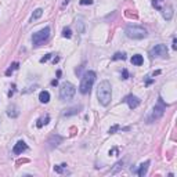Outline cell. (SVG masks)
Wrapping results in <instances>:
<instances>
[{"label": "cell", "mask_w": 177, "mask_h": 177, "mask_svg": "<svg viewBox=\"0 0 177 177\" xmlns=\"http://www.w3.org/2000/svg\"><path fill=\"white\" fill-rule=\"evenodd\" d=\"M97 98L102 107H107L112 98V86L108 80H102L97 87Z\"/></svg>", "instance_id": "6da1fadb"}, {"label": "cell", "mask_w": 177, "mask_h": 177, "mask_svg": "<svg viewBox=\"0 0 177 177\" xmlns=\"http://www.w3.org/2000/svg\"><path fill=\"white\" fill-rule=\"evenodd\" d=\"M94 82H96V72L94 71H87L83 75V77H82V82H80V86H79V92L82 94H89L93 85H94Z\"/></svg>", "instance_id": "7a4b0ae2"}, {"label": "cell", "mask_w": 177, "mask_h": 177, "mask_svg": "<svg viewBox=\"0 0 177 177\" xmlns=\"http://www.w3.org/2000/svg\"><path fill=\"white\" fill-rule=\"evenodd\" d=\"M126 36L130 39H136V40H139V39H144L147 36V31L145 28H143V26H139V25H129L126 29Z\"/></svg>", "instance_id": "3957f363"}, {"label": "cell", "mask_w": 177, "mask_h": 177, "mask_svg": "<svg viewBox=\"0 0 177 177\" xmlns=\"http://www.w3.org/2000/svg\"><path fill=\"white\" fill-rule=\"evenodd\" d=\"M75 93H76V87L69 82H65L60 89V98L61 101H71L72 97L75 96Z\"/></svg>", "instance_id": "277c9868"}, {"label": "cell", "mask_w": 177, "mask_h": 177, "mask_svg": "<svg viewBox=\"0 0 177 177\" xmlns=\"http://www.w3.org/2000/svg\"><path fill=\"white\" fill-rule=\"evenodd\" d=\"M48 36H50V26H46V28H43L42 31L33 33V36H32V43H33V46H40L42 43H44L47 39H48Z\"/></svg>", "instance_id": "5b68a950"}, {"label": "cell", "mask_w": 177, "mask_h": 177, "mask_svg": "<svg viewBox=\"0 0 177 177\" xmlns=\"http://www.w3.org/2000/svg\"><path fill=\"white\" fill-rule=\"evenodd\" d=\"M165 109H166V107H165V102L159 98V104L158 105H155L154 111H152V114H151V116L148 118V122L149 123H152L154 120H158L159 118H162V115L165 114Z\"/></svg>", "instance_id": "8992f818"}, {"label": "cell", "mask_w": 177, "mask_h": 177, "mask_svg": "<svg viewBox=\"0 0 177 177\" xmlns=\"http://www.w3.org/2000/svg\"><path fill=\"white\" fill-rule=\"evenodd\" d=\"M149 55L156 57V58H166L168 57V47H166V44H156L149 50Z\"/></svg>", "instance_id": "52a82bcc"}, {"label": "cell", "mask_w": 177, "mask_h": 177, "mask_svg": "<svg viewBox=\"0 0 177 177\" xmlns=\"http://www.w3.org/2000/svg\"><path fill=\"white\" fill-rule=\"evenodd\" d=\"M123 101L127 104V105H129V108H130V109H134V108H137L140 105V98H139V97H136V96H133V94L126 96Z\"/></svg>", "instance_id": "ba28073f"}, {"label": "cell", "mask_w": 177, "mask_h": 177, "mask_svg": "<svg viewBox=\"0 0 177 177\" xmlns=\"http://www.w3.org/2000/svg\"><path fill=\"white\" fill-rule=\"evenodd\" d=\"M61 143H62V137L61 136H58V134H53L50 139L47 140V145H48V148H55V147L60 145Z\"/></svg>", "instance_id": "9c48e42d"}, {"label": "cell", "mask_w": 177, "mask_h": 177, "mask_svg": "<svg viewBox=\"0 0 177 177\" xmlns=\"http://www.w3.org/2000/svg\"><path fill=\"white\" fill-rule=\"evenodd\" d=\"M28 149V145L25 144V141H18L15 145H14V148H13V152L15 155H20L22 154V152H25Z\"/></svg>", "instance_id": "30bf717a"}, {"label": "cell", "mask_w": 177, "mask_h": 177, "mask_svg": "<svg viewBox=\"0 0 177 177\" xmlns=\"http://www.w3.org/2000/svg\"><path fill=\"white\" fill-rule=\"evenodd\" d=\"M131 64L133 65H137V67H140V65H143L144 64V58H143V55H140V54H136V55H133L131 57Z\"/></svg>", "instance_id": "8fae6325"}, {"label": "cell", "mask_w": 177, "mask_h": 177, "mask_svg": "<svg viewBox=\"0 0 177 177\" xmlns=\"http://www.w3.org/2000/svg\"><path fill=\"white\" fill-rule=\"evenodd\" d=\"M149 163L151 162L149 161H147L145 163H143L141 166H140V169H139V172H137V174H139L140 177H144L147 174V172H148V166H149Z\"/></svg>", "instance_id": "7c38bea8"}, {"label": "cell", "mask_w": 177, "mask_h": 177, "mask_svg": "<svg viewBox=\"0 0 177 177\" xmlns=\"http://www.w3.org/2000/svg\"><path fill=\"white\" fill-rule=\"evenodd\" d=\"M161 11H162V14H163V18H165L166 21H170V20H172V17H173V8L172 7H168V10L163 7Z\"/></svg>", "instance_id": "4fadbf2b"}, {"label": "cell", "mask_w": 177, "mask_h": 177, "mask_svg": "<svg viewBox=\"0 0 177 177\" xmlns=\"http://www.w3.org/2000/svg\"><path fill=\"white\" fill-rule=\"evenodd\" d=\"M39 100H40L42 104H47V102L50 101V93L46 92V90L40 92V94H39Z\"/></svg>", "instance_id": "5bb4252c"}, {"label": "cell", "mask_w": 177, "mask_h": 177, "mask_svg": "<svg viewBox=\"0 0 177 177\" xmlns=\"http://www.w3.org/2000/svg\"><path fill=\"white\" fill-rule=\"evenodd\" d=\"M82 109V107H73V108H69V109H65L64 112H62V115L64 116H71V115H76L79 114V111Z\"/></svg>", "instance_id": "9a60e30c"}, {"label": "cell", "mask_w": 177, "mask_h": 177, "mask_svg": "<svg viewBox=\"0 0 177 177\" xmlns=\"http://www.w3.org/2000/svg\"><path fill=\"white\" fill-rule=\"evenodd\" d=\"M7 115L10 116V118H17V116L20 115V112L17 111L15 105H10V107L7 108Z\"/></svg>", "instance_id": "2e32d148"}, {"label": "cell", "mask_w": 177, "mask_h": 177, "mask_svg": "<svg viewBox=\"0 0 177 177\" xmlns=\"http://www.w3.org/2000/svg\"><path fill=\"white\" fill-rule=\"evenodd\" d=\"M42 15H43V8H36V10L33 11V14H32V21L39 20Z\"/></svg>", "instance_id": "e0dca14e"}, {"label": "cell", "mask_w": 177, "mask_h": 177, "mask_svg": "<svg viewBox=\"0 0 177 177\" xmlns=\"http://www.w3.org/2000/svg\"><path fill=\"white\" fill-rule=\"evenodd\" d=\"M48 120H50V116H48V115L40 118V119L38 120V127H42L43 125H47V123H48Z\"/></svg>", "instance_id": "ac0fdd59"}, {"label": "cell", "mask_w": 177, "mask_h": 177, "mask_svg": "<svg viewBox=\"0 0 177 177\" xmlns=\"http://www.w3.org/2000/svg\"><path fill=\"white\" fill-rule=\"evenodd\" d=\"M165 3V0H152V6L158 10H162V4Z\"/></svg>", "instance_id": "d6986e66"}, {"label": "cell", "mask_w": 177, "mask_h": 177, "mask_svg": "<svg viewBox=\"0 0 177 177\" xmlns=\"http://www.w3.org/2000/svg\"><path fill=\"white\" fill-rule=\"evenodd\" d=\"M122 168H123V161L118 162V163L115 165V169H112V172H111V173H112V174H115L116 172H118V170H120Z\"/></svg>", "instance_id": "ffe728a7"}, {"label": "cell", "mask_w": 177, "mask_h": 177, "mask_svg": "<svg viewBox=\"0 0 177 177\" xmlns=\"http://www.w3.org/2000/svg\"><path fill=\"white\" fill-rule=\"evenodd\" d=\"M17 68H18V62H14V64H13V65H11L7 71H6V75H7V76H8V75H11V73H13V71L17 69Z\"/></svg>", "instance_id": "44dd1931"}, {"label": "cell", "mask_w": 177, "mask_h": 177, "mask_svg": "<svg viewBox=\"0 0 177 177\" xmlns=\"http://www.w3.org/2000/svg\"><path fill=\"white\" fill-rule=\"evenodd\" d=\"M62 36H64V38H67V39L72 38V32H71L69 28H65V29L62 31Z\"/></svg>", "instance_id": "7402d4cb"}, {"label": "cell", "mask_w": 177, "mask_h": 177, "mask_svg": "<svg viewBox=\"0 0 177 177\" xmlns=\"http://www.w3.org/2000/svg\"><path fill=\"white\" fill-rule=\"evenodd\" d=\"M65 168H67V165H55V166H54V172H57V173H62Z\"/></svg>", "instance_id": "603a6c76"}, {"label": "cell", "mask_w": 177, "mask_h": 177, "mask_svg": "<svg viewBox=\"0 0 177 177\" xmlns=\"http://www.w3.org/2000/svg\"><path fill=\"white\" fill-rule=\"evenodd\" d=\"M112 60H126V54L125 53H116L114 57H112Z\"/></svg>", "instance_id": "cb8c5ba5"}, {"label": "cell", "mask_w": 177, "mask_h": 177, "mask_svg": "<svg viewBox=\"0 0 177 177\" xmlns=\"http://www.w3.org/2000/svg\"><path fill=\"white\" fill-rule=\"evenodd\" d=\"M119 129H120V126H119V125H115V126H112V127L109 129V133H111V134H114V133H115L116 130H119Z\"/></svg>", "instance_id": "d4e9b609"}, {"label": "cell", "mask_w": 177, "mask_h": 177, "mask_svg": "<svg viewBox=\"0 0 177 177\" xmlns=\"http://www.w3.org/2000/svg\"><path fill=\"white\" fill-rule=\"evenodd\" d=\"M82 6H87V4H93V0H80Z\"/></svg>", "instance_id": "484cf974"}, {"label": "cell", "mask_w": 177, "mask_h": 177, "mask_svg": "<svg viewBox=\"0 0 177 177\" xmlns=\"http://www.w3.org/2000/svg\"><path fill=\"white\" fill-rule=\"evenodd\" d=\"M129 77V73H127V71L123 69V72H122V79H127Z\"/></svg>", "instance_id": "4316f807"}, {"label": "cell", "mask_w": 177, "mask_h": 177, "mask_svg": "<svg viewBox=\"0 0 177 177\" xmlns=\"http://www.w3.org/2000/svg\"><path fill=\"white\" fill-rule=\"evenodd\" d=\"M50 57H51V54H46V57H43V58H42V60H40V62H46L47 60H48V58H50Z\"/></svg>", "instance_id": "83f0119b"}, {"label": "cell", "mask_w": 177, "mask_h": 177, "mask_svg": "<svg viewBox=\"0 0 177 177\" xmlns=\"http://www.w3.org/2000/svg\"><path fill=\"white\" fill-rule=\"evenodd\" d=\"M177 48V42H176V39H173V50H176Z\"/></svg>", "instance_id": "f1b7e54d"}, {"label": "cell", "mask_w": 177, "mask_h": 177, "mask_svg": "<svg viewBox=\"0 0 177 177\" xmlns=\"http://www.w3.org/2000/svg\"><path fill=\"white\" fill-rule=\"evenodd\" d=\"M145 83H147V85H151V83H152V79H147Z\"/></svg>", "instance_id": "f546056e"}, {"label": "cell", "mask_w": 177, "mask_h": 177, "mask_svg": "<svg viewBox=\"0 0 177 177\" xmlns=\"http://www.w3.org/2000/svg\"><path fill=\"white\" fill-rule=\"evenodd\" d=\"M57 83H58L57 80H53V82H51V85H53V86H57Z\"/></svg>", "instance_id": "4dcf8cb0"}, {"label": "cell", "mask_w": 177, "mask_h": 177, "mask_svg": "<svg viewBox=\"0 0 177 177\" xmlns=\"http://www.w3.org/2000/svg\"><path fill=\"white\" fill-rule=\"evenodd\" d=\"M68 3H69V0H65V1H64V6H65V4H68Z\"/></svg>", "instance_id": "1f68e13d"}]
</instances>
